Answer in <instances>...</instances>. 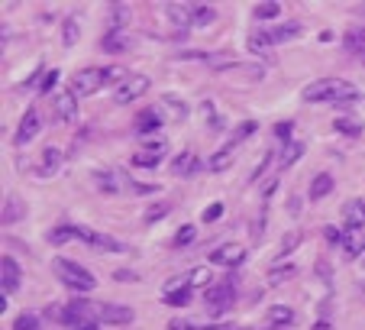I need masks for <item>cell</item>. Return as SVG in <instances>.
I'll return each mask as SVG.
<instances>
[{
  "label": "cell",
  "mask_w": 365,
  "mask_h": 330,
  "mask_svg": "<svg viewBox=\"0 0 365 330\" xmlns=\"http://www.w3.org/2000/svg\"><path fill=\"white\" fill-rule=\"evenodd\" d=\"M272 156H275L272 149H265V152H262V159H259V165H255V169H253V175H249V181H259V179H262V172L269 169V165H272Z\"/></svg>",
  "instance_id": "cell-44"
},
{
  "label": "cell",
  "mask_w": 365,
  "mask_h": 330,
  "mask_svg": "<svg viewBox=\"0 0 365 330\" xmlns=\"http://www.w3.org/2000/svg\"><path fill=\"white\" fill-rule=\"evenodd\" d=\"M113 282H136V272H126V269H117V272H113Z\"/></svg>",
  "instance_id": "cell-54"
},
{
  "label": "cell",
  "mask_w": 365,
  "mask_h": 330,
  "mask_svg": "<svg viewBox=\"0 0 365 330\" xmlns=\"http://www.w3.org/2000/svg\"><path fill=\"white\" fill-rule=\"evenodd\" d=\"M197 169H201V162H197L194 152H187V149L171 159V175H197Z\"/></svg>",
  "instance_id": "cell-18"
},
{
  "label": "cell",
  "mask_w": 365,
  "mask_h": 330,
  "mask_svg": "<svg viewBox=\"0 0 365 330\" xmlns=\"http://www.w3.org/2000/svg\"><path fill=\"white\" fill-rule=\"evenodd\" d=\"M149 85L152 81L146 75H130L117 91H113V104H133V101H139V97L149 91Z\"/></svg>",
  "instance_id": "cell-6"
},
{
  "label": "cell",
  "mask_w": 365,
  "mask_h": 330,
  "mask_svg": "<svg viewBox=\"0 0 365 330\" xmlns=\"http://www.w3.org/2000/svg\"><path fill=\"white\" fill-rule=\"evenodd\" d=\"M39 126H42V117H39L36 107H29V110L23 113V120H19L13 142H17V146H26V142H33L39 136Z\"/></svg>",
  "instance_id": "cell-10"
},
{
  "label": "cell",
  "mask_w": 365,
  "mask_h": 330,
  "mask_svg": "<svg viewBox=\"0 0 365 330\" xmlns=\"http://www.w3.org/2000/svg\"><path fill=\"white\" fill-rule=\"evenodd\" d=\"M52 272H56L58 282L65 285V288H71V292H94V285H97V279L87 272L85 265H78L75 259H56V263H52Z\"/></svg>",
  "instance_id": "cell-3"
},
{
  "label": "cell",
  "mask_w": 365,
  "mask_h": 330,
  "mask_svg": "<svg viewBox=\"0 0 365 330\" xmlns=\"http://www.w3.org/2000/svg\"><path fill=\"white\" fill-rule=\"evenodd\" d=\"M356 97V85H349L346 78H323V81H314L304 88V101H310V104H346Z\"/></svg>",
  "instance_id": "cell-1"
},
{
  "label": "cell",
  "mask_w": 365,
  "mask_h": 330,
  "mask_svg": "<svg viewBox=\"0 0 365 330\" xmlns=\"http://www.w3.org/2000/svg\"><path fill=\"white\" fill-rule=\"evenodd\" d=\"M330 191H333V179H330L327 172L314 175V181H310V201H323Z\"/></svg>",
  "instance_id": "cell-27"
},
{
  "label": "cell",
  "mask_w": 365,
  "mask_h": 330,
  "mask_svg": "<svg viewBox=\"0 0 365 330\" xmlns=\"http://www.w3.org/2000/svg\"><path fill=\"white\" fill-rule=\"evenodd\" d=\"M314 330H333V324H330V321H317V324H314Z\"/></svg>",
  "instance_id": "cell-56"
},
{
  "label": "cell",
  "mask_w": 365,
  "mask_h": 330,
  "mask_svg": "<svg viewBox=\"0 0 365 330\" xmlns=\"http://www.w3.org/2000/svg\"><path fill=\"white\" fill-rule=\"evenodd\" d=\"M197 240V230L191 224H185V226H178V233H175V246H187V243H194Z\"/></svg>",
  "instance_id": "cell-43"
},
{
  "label": "cell",
  "mask_w": 365,
  "mask_h": 330,
  "mask_svg": "<svg viewBox=\"0 0 365 330\" xmlns=\"http://www.w3.org/2000/svg\"><path fill=\"white\" fill-rule=\"evenodd\" d=\"M217 217H223V201H214V204H207V211H204V224H214Z\"/></svg>",
  "instance_id": "cell-46"
},
{
  "label": "cell",
  "mask_w": 365,
  "mask_h": 330,
  "mask_svg": "<svg viewBox=\"0 0 365 330\" xmlns=\"http://www.w3.org/2000/svg\"><path fill=\"white\" fill-rule=\"evenodd\" d=\"M191 295H194V288L185 285V288H175V292H162V298H165V304H171V308H185V304L191 302Z\"/></svg>",
  "instance_id": "cell-35"
},
{
  "label": "cell",
  "mask_w": 365,
  "mask_h": 330,
  "mask_svg": "<svg viewBox=\"0 0 365 330\" xmlns=\"http://www.w3.org/2000/svg\"><path fill=\"white\" fill-rule=\"evenodd\" d=\"M136 314L126 304H97V321L103 324H130Z\"/></svg>",
  "instance_id": "cell-13"
},
{
  "label": "cell",
  "mask_w": 365,
  "mask_h": 330,
  "mask_svg": "<svg viewBox=\"0 0 365 330\" xmlns=\"http://www.w3.org/2000/svg\"><path fill=\"white\" fill-rule=\"evenodd\" d=\"M19 282H23V272H19V263L13 256H3L0 259V285H3V295L17 292Z\"/></svg>",
  "instance_id": "cell-11"
},
{
  "label": "cell",
  "mask_w": 365,
  "mask_h": 330,
  "mask_svg": "<svg viewBox=\"0 0 365 330\" xmlns=\"http://www.w3.org/2000/svg\"><path fill=\"white\" fill-rule=\"evenodd\" d=\"M155 113L162 117V123L169 120V123H178L187 117V104L181 101V97H162L159 107H155Z\"/></svg>",
  "instance_id": "cell-14"
},
{
  "label": "cell",
  "mask_w": 365,
  "mask_h": 330,
  "mask_svg": "<svg viewBox=\"0 0 365 330\" xmlns=\"http://www.w3.org/2000/svg\"><path fill=\"white\" fill-rule=\"evenodd\" d=\"M17 220H23V201L19 198H7V204H3V224H17Z\"/></svg>",
  "instance_id": "cell-36"
},
{
  "label": "cell",
  "mask_w": 365,
  "mask_h": 330,
  "mask_svg": "<svg viewBox=\"0 0 365 330\" xmlns=\"http://www.w3.org/2000/svg\"><path fill=\"white\" fill-rule=\"evenodd\" d=\"M217 330H239V327H217Z\"/></svg>",
  "instance_id": "cell-59"
},
{
  "label": "cell",
  "mask_w": 365,
  "mask_h": 330,
  "mask_svg": "<svg viewBox=\"0 0 365 330\" xmlns=\"http://www.w3.org/2000/svg\"><path fill=\"white\" fill-rule=\"evenodd\" d=\"M298 314L291 311L288 304H275L272 311H269V327H291Z\"/></svg>",
  "instance_id": "cell-26"
},
{
  "label": "cell",
  "mask_w": 365,
  "mask_h": 330,
  "mask_svg": "<svg viewBox=\"0 0 365 330\" xmlns=\"http://www.w3.org/2000/svg\"><path fill=\"white\" fill-rule=\"evenodd\" d=\"M62 162H65V156L56 149V146H49L42 156H39V165H36V175L39 179H52V175H58V169H62Z\"/></svg>",
  "instance_id": "cell-15"
},
{
  "label": "cell",
  "mask_w": 365,
  "mask_h": 330,
  "mask_svg": "<svg viewBox=\"0 0 365 330\" xmlns=\"http://www.w3.org/2000/svg\"><path fill=\"white\" fill-rule=\"evenodd\" d=\"M356 13H359V17H365V7H359V10H356Z\"/></svg>",
  "instance_id": "cell-58"
},
{
  "label": "cell",
  "mask_w": 365,
  "mask_h": 330,
  "mask_svg": "<svg viewBox=\"0 0 365 330\" xmlns=\"http://www.w3.org/2000/svg\"><path fill=\"white\" fill-rule=\"evenodd\" d=\"M294 275H298V265L291 263V259H278V263L269 269V282L281 285V282H288V279H294Z\"/></svg>",
  "instance_id": "cell-20"
},
{
  "label": "cell",
  "mask_w": 365,
  "mask_h": 330,
  "mask_svg": "<svg viewBox=\"0 0 365 330\" xmlns=\"http://www.w3.org/2000/svg\"><path fill=\"white\" fill-rule=\"evenodd\" d=\"M323 236H327V243H343V233L337 226H323Z\"/></svg>",
  "instance_id": "cell-52"
},
{
  "label": "cell",
  "mask_w": 365,
  "mask_h": 330,
  "mask_svg": "<svg viewBox=\"0 0 365 330\" xmlns=\"http://www.w3.org/2000/svg\"><path fill=\"white\" fill-rule=\"evenodd\" d=\"M333 130L343 133V136H362V123L356 117H337L333 120Z\"/></svg>",
  "instance_id": "cell-33"
},
{
  "label": "cell",
  "mask_w": 365,
  "mask_h": 330,
  "mask_svg": "<svg viewBox=\"0 0 365 330\" xmlns=\"http://www.w3.org/2000/svg\"><path fill=\"white\" fill-rule=\"evenodd\" d=\"M343 249H346L349 259H356V256L365 253V236L359 233V230H349L346 236H343Z\"/></svg>",
  "instance_id": "cell-29"
},
{
  "label": "cell",
  "mask_w": 365,
  "mask_h": 330,
  "mask_svg": "<svg viewBox=\"0 0 365 330\" xmlns=\"http://www.w3.org/2000/svg\"><path fill=\"white\" fill-rule=\"evenodd\" d=\"M201 117H204V123H207V130H210V133H220V130H223V117L217 113L214 101H204V104H201Z\"/></svg>",
  "instance_id": "cell-30"
},
{
  "label": "cell",
  "mask_w": 365,
  "mask_h": 330,
  "mask_svg": "<svg viewBox=\"0 0 365 330\" xmlns=\"http://www.w3.org/2000/svg\"><path fill=\"white\" fill-rule=\"evenodd\" d=\"M78 230H81V226H71V224H58V226H52V230H49V243L52 246H62V243H68V240H78Z\"/></svg>",
  "instance_id": "cell-25"
},
{
  "label": "cell",
  "mask_w": 365,
  "mask_h": 330,
  "mask_svg": "<svg viewBox=\"0 0 365 330\" xmlns=\"http://www.w3.org/2000/svg\"><path fill=\"white\" fill-rule=\"evenodd\" d=\"M136 130H139V136H152L155 130H162V117L155 110H146L142 117H136Z\"/></svg>",
  "instance_id": "cell-28"
},
{
  "label": "cell",
  "mask_w": 365,
  "mask_h": 330,
  "mask_svg": "<svg viewBox=\"0 0 365 330\" xmlns=\"http://www.w3.org/2000/svg\"><path fill=\"white\" fill-rule=\"evenodd\" d=\"M103 52H130L133 49V36L126 29H110L107 36H103Z\"/></svg>",
  "instance_id": "cell-17"
},
{
  "label": "cell",
  "mask_w": 365,
  "mask_h": 330,
  "mask_svg": "<svg viewBox=\"0 0 365 330\" xmlns=\"http://www.w3.org/2000/svg\"><path fill=\"white\" fill-rule=\"evenodd\" d=\"M162 13H165V19H169L171 26H191V7H185V3H169V7H162Z\"/></svg>",
  "instance_id": "cell-19"
},
{
  "label": "cell",
  "mask_w": 365,
  "mask_h": 330,
  "mask_svg": "<svg viewBox=\"0 0 365 330\" xmlns=\"http://www.w3.org/2000/svg\"><path fill=\"white\" fill-rule=\"evenodd\" d=\"M246 256H249V249H246L243 243H220V246L214 249V253H210V263L233 269V265L246 263Z\"/></svg>",
  "instance_id": "cell-7"
},
{
  "label": "cell",
  "mask_w": 365,
  "mask_h": 330,
  "mask_svg": "<svg viewBox=\"0 0 365 330\" xmlns=\"http://www.w3.org/2000/svg\"><path fill=\"white\" fill-rule=\"evenodd\" d=\"M275 191H278V179L272 175V179H265V185H262V208L269 204V201H272Z\"/></svg>",
  "instance_id": "cell-48"
},
{
  "label": "cell",
  "mask_w": 365,
  "mask_h": 330,
  "mask_svg": "<svg viewBox=\"0 0 365 330\" xmlns=\"http://www.w3.org/2000/svg\"><path fill=\"white\" fill-rule=\"evenodd\" d=\"M343 46H346V52H353V56H365V26L346 29V36H343Z\"/></svg>",
  "instance_id": "cell-22"
},
{
  "label": "cell",
  "mask_w": 365,
  "mask_h": 330,
  "mask_svg": "<svg viewBox=\"0 0 365 330\" xmlns=\"http://www.w3.org/2000/svg\"><path fill=\"white\" fill-rule=\"evenodd\" d=\"M362 292H365V285H362Z\"/></svg>",
  "instance_id": "cell-60"
},
{
  "label": "cell",
  "mask_w": 365,
  "mask_h": 330,
  "mask_svg": "<svg viewBox=\"0 0 365 330\" xmlns=\"http://www.w3.org/2000/svg\"><path fill=\"white\" fill-rule=\"evenodd\" d=\"M291 130H294V126H291V123L285 120V123H278V126H275V136H278V140H288ZM288 142H291V140H288Z\"/></svg>",
  "instance_id": "cell-53"
},
{
  "label": "cell",
  "mask_w": 365,
  "mask_h": 330,
  "mask_svg": "<svg viewBox=\"0 0 365 330\" xmlns=\"http://www.w3.org/2000/svg\"><path fill=\"white\" fill-rule=\"evenodd\" d=\"M71 85L78 94H97L107 85V78H103V68H81V72H75Z\"/></svg>",
  "instance_id": "cell-8"
},
{
  "label": "cell",
  "mask_w": 365,
  "mask_h": 330,
  "mask_svg": "<svg viewBox=\"0 0 365 330\" xmlns=\"http://www.w3.org/2000/svg\"><path fill=\"white\" fill-rule=\"evenodd\" d=\"M49 317L58 324H65V304H49Z\"/></svg>",
  "instance_id": "cell-51"
},
{
  "label": "cell",
  "mask_w": 365,
  "mask_h": 330,
  "mask_svg": "<svg viewBox=\"0 0 365 330\" xmlns=\"http://www.w3.org/2000/svg\"><path fill=\"white\" fill-rule=\"evenodd\" d=\"M214 19H217V10L214 7H191V26L204 29V26H210Z\"/></svg>",
  "instance_id": "cell-34"
},
{
  "label": "cell",
  "mask_w": 365,
  "mask_h": 330,
  "mask_svg": "<svg viewBox=\"0 0 365 330\" xmlns=\"http://www.w3.org/2000/svg\"><path fill=\"white\" fill-rule=\"evenodd\" d=\"M58 78H62V75H58L56 68H52V72H46V78H42V85H39V94H49V91H52V88L58 85Z\"/></svg>",
  "instance_id": "cell-47"
},
{
  "label": "cell",
  "mask_w": 365,
  "mask_h": 330,
  "mask_svg": "<svg viewBox=\"0 0 365 330\" xmlns=\"http://www.w3.org/2000/svg\"><path fill=\"white\" fill-rule=\"evenodd\" d=\"M233 152H236V142H226L223 149H217L214 156H210V172H226L230 165H233Z\"/></svg>",
  "instance_id": "cell-21"
},
{
  "label": "cell",
  "mask_w": 365,
  "mask_h": 330,
  "mask_svg": "<svg viewBox=\"0 0 365 330\" xmlns=\"http://www.w3.org/2000/svg\"><path fill=\"white\" fill-rule=\"evenodd\" d=\"M288 211H291V214H300V198H298V195H291V198H288Z\"/></svg>",
  "instance_id": "cell-55"
},
{
  "label": "cell",
  "mask_w": 365,
  "mask_h": 330,
  "mask_svg": "<svg viewBox=\"0 0 365 330\" xmlns=\"http://www.w3.org/2000/svg\"><path fill=\"white\" fill-rule=\"evenodd\" d=\"M165 214H171V204H155L152 211H146V224H155V220H162Z\"/></svg>",
  "instance_id": "cell-45"
},
{
  "label": "cell",
  "mask_w": 365,
  "mask_h": 330,
  "mask_svg": "<svg viewBox=\"0 0 365 330\" xmlns=\"http://www.w3.org/2000/svg\"><path fill=\"white\" fill-rule=\"evenodd\" d=\"M317 275H320V279H323V282H333V265H330L327 263V259H323V256H320V259H317Z\"/></svg>",
  "instance_id": "cell-49"
},
{
  "label": "cell",
  "mask_w": 365,
  "mask_h": 330,
  "mask_svg": "<svg viewBox=\"0 0 365 330\" xmlns=\"http://www.w3.org/2000/svg\"><path fill=\"white\" fill-rule=\"evenodd\" d=\"M343 224H346V233L365 226V201L362 198H353L343 204Z\"/></svg>",
  "instance_id": "cell-16"
},
{
  "label": "cell",
  "mask_w": 365,
  "mask_h": 330,
  "mask_svg": "<svg viewBox=\"0 0 365 330\" xmlns=\"http://www.w3.org/2000/svg\"><path fill=\"white\" fill-rule=\"evenodd\" d=\"M253 13H255V19H275V17L281 13V7L272 0V3H259V7H255Z\"/></svg>",
  "instance_id": "cell-42"
},
{
  "label": "cell",
  "mask_w": 365,
  "mask_h": 330,
  "mask_svg": "<svg viewBox=\"0 0 365 330\" xmlns=\"http://www.w3.org/2000/svg\"><path fill=\"white\" fill-rule=\"evenodd\" d=\"M255 130H259V123H255V120L239 123V126H236V133H233V140H230V142H243V140H249V136H253Z\"/></svg>",
  "instance_id": "cell-41"
},
{
  "label": "cell",
  "mask_w": 365,
  "mask_h": 330,
  "mask_svg": "<svg viewBox=\"0 0 365 330\" xmlns=\"http://www.w3.org/2000/svg\"><path fill=\"white\" fill-rule=\"evenodd\" d=\"M236 285H239V279H236V275H230L226 282H214L204 292L207 308H210V311H230V308L236 304Z\"/></svg>",
  "instance_id": "cell-4"
},
{
  "label": "cell",
  "mask_w": 365,
  "mask_h": 330,
  "mask_svg": "<svg viewBox=\"0 0 365 330\" xmlns=\"http://www.w3.org/2000/svg\"><path fill=\"white\" fill-rule=\"evenodd\" d=\"M13 330H42L36 314H19L17 321H13Z\"/></svg>",
  "instance_id": "cell-40"
},
{
  "label": "cell",
  "mask_w": 365,
  "mask_h": 330,
  "mask_svg": "<svg viewBox=\"0 0 365 330\" xmlns=\"http://www.w3.org/2000/svg\"><path fill=\"white\" fill-rule=\"evenodd\" d=\"M107 19H110V29H126L130 7H123V3H110V7H107Z\"/></svg>",
  "instance_id": "cell-32"
},
{
  "label": "cell",
  "mask_w": 365,
  "mask_h": 330,
  "mask_svg": "<svg viewBox=\"0 0 365 330\" xmlns=\"http://www.w3.org/2000/svg\"><path fill=\"white\" fill-rule=\"evenodd\" d=\"M187 285L194 288V285H210V265H197L187 272Z\"/></svg>",
  "instance_id": "cell-39"
},
{
  "label": "cell",
  "mask_w": 365,
  "mask_h": 330,
  "mask_svg": "<svg viewBox=\"0 0 365 330\" xmlns=\"http://www.w3.org/2000/svg\"><path fill=\"white\" fill-rule=\"evenodd\" d=\"M162 156H165V152H152V149H142V152H136V156H133V165H136V169H155V165H162Z\"/></svg>",
  "instance_id": "cell-31"
},
{
  "label": "cell",
  "mask_w": 365,
  "mask_h": 330,
  "mask_svg": "<svg viewBox=\"0 0 365 330\" xmlns=\"http://www.w3.org/2000/svg\"><path fill=\"white\" fill-rule=\"evenodd\" d=\"M78 36H81V26H78V17H68L65 26H62V42L65 46H75Z\"/></svg>",
  "instance_id": "cell-38"
},
{
  "label": "cell",
  "mask_w": 365,
  "mask_h": 330,
  "mask_svg": "<svg viewBox=\"0 0 365 330\" xmlns=\"http://www.w3.org/2000/svg\"><path fill=\"white\" fill-rule=\"evenodd\" d=\"M75 330H97V324H81V327H75Z\"/></svg>",
  "instance_id": "cell-57"
},
{
  "label": "cell",
  "mask_w": 365,
  "mask_h": 330,
  "mask_svg": "<svg viewBox=\"0 0 365 330\" xmlns=\"http://www.w3.org/2000/svg\"><path fill=\"white\" fill-rule=\"evenodd\" d=\"M169 330H207L204 324H197V321H171Z\"/></svg>",
  "instance_id": "cell-50"
},
{
  "label": "cell",
  "mask_w": 365,
  "mask_h": 330,
  "mask_svg": "<svg viewBox=\"0 0 365 330\" xmlns=\"http://www.w3.org/2000/svg\"><path fill=\"white\" fill-rule=\"evenodd\" d=\"M91 181H94V185H97L101 191H107V195H117V191L123 188V185H120V175H117V172H94Z\"/></svg>",
  "instance_id": "cell-23"
},
{
  "label": "cell",
  "mask_w": 365,
  "mask_h": 330,
  "mask_svg": "<svg viewBox=\"0 0 365 330\" xmlns=\"http://www.w3.org/2000/svg\"><path fill=\"white\" fill-rule=\"evenodd\" d=\"M78 240L85 246H91V249H97V253H126V243H120L117 236L110 233H101V230H78Z\"/></svg>",
  "instance_id": "cell-5"
},
{
  "label": "cell",
  "mask_w": 365,
  "mask_h": 330,
  "mask_svg": "<svg viewBox=\"0 0 365 330\" xmlns=\"http://www.w3.org/2000/svg\"><path fill=\"white\" fill-rule=\"evenodd\" d=\"M300 33H304V26H300L298 19L275 23V26H265V29H259V33H253V36H249V49H253V52H259V56H265V49H269V46L291 42V39H298Z\"/></svg>",
  "instance_id": "cell-2"
},
{
  "label": "cell",
  "mask_w": 365,
  "mask_h": 330,
  "mask_svg": "<svg viewBox=\"0 0 365 330\" xmlns=\"http://www.w3.org/2000/svg\"><path fill=\"white\" fill-rule=\"evenodd\" d=\"M94 317H97V304H91V302H71V304H65V324L71 330L81 327V324H94Z\"/></svg>",
  "instance_id": "cell-9"
},
{
  "label": "cell",
  "mask_w": 365,
  "mask_h": 330,
  "mask_svg": "<svg viewBox=\"0 0 365 330\" xmlns=\"http://www.w3.org/2000/svg\"><path fill=\"white\" fill-rule=\"evenodd\" d=\"M304 243V233H285V240H281V249H278V259H288L298 246Z\"/></svg>",
  "instance_id": "cell-37"
},
{
  "label": "cell",
  "mask_w": 365,
  "mask_h": 330,
  "mask_svg": "<svg viewBox=\"0 0 365 330\" xmlns=\"http://www.w3.org/2000/svg\"><path fill=\"white\" fill-rule=\"evenodd\" d=\"M52 110H56V117H58V120H68V123L75 120V117H78V101H75V91H68V88H65V91H58V94L52 97Z\"/></svg>",
  "instance_id": "cell-12"
},
{
  "label": "cell",
  "mask_w": 365,
  "mask_h": 330,
  "mask_svg": "<svg viewBox=\"0 0 365 330\" xmlns=\"http://www.w3.org/2000/svg\"><path fill=\"white\" fill-rule=\"evenodd\" d=\"M300 156H304V142H294V140L285 142V149L278 152V169H291Z\"/></svg>",
  "instance_id": "cell-24"
}]
</instances>
